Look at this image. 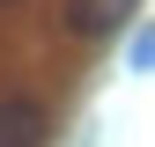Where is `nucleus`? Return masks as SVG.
<instances>
[{"instance_id": "nucleus-1", "label": "nucleus", "mask_w": 155, "mask_h": 147, "mask_svg": "<svg viewBox=\"0 0 155 147\" xmlns=\"http://www.w3.org/2000/svg\"><path fill=\"white\" fill-rule=\"evenodd\" d=\"M133 8H140V0H67V30L81 37V44H104V37H118L133 22Z\"/></svg>"}, {"instance_id": "nucleus-3", "label": "nucleus", "mask_w": 155, "mask_h": 147, "mask_svg": "<svg viewBox=\"0 0 155 147\" xmlns=\"http://www.w3.org/2000/svg\"><path fill=\"white\" fill-rule=\"evenodd\" d=\"M0 8H22V0H0Z\"/></svg>"}, {"instance_id": "nucleus-2", "label": "nucleus", "mask_w": 155, "mask_h": 147, "mask_svg": "<svg viewBox=\"0 0 155 147\" xmlns=\"http://www.w3.org/2000/svg\"><path fill=\"white\" fill-rule=\"evenodd\" d=\"M52 140V110L37 96H0V147H45Z\"/></svg>"}]
</instances>
